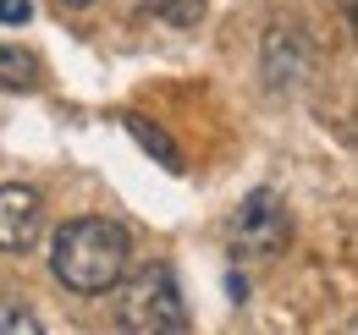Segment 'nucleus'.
Wrapping results in <instances>:
<instances>
[{
	"instance_id": "obj_1",
	"label": "nucleus",
	"mask_w": 358,
	"mask_h": 335,
	"mask_svg": "<svg viewBox=\"0 0 358 335\" xmlns=\"http://www.w3.org/2000/svg\"><path fill=\"white\" fill-rule=\"evenodd\" d=\"M127 253H133V237H127L116 220L83 214V220H66V225L55 231L50 269H55V281H61L66 292L99 297L127 275Z\"/></svg>"
},
{
	"instance_id": "obj_2",
	"label": "nucleus",
	"mask_w": 358,
	"mask_h": 335,
	"mask_svg": "<svg viewBox=\"0 0 358 335\" xmlns=\"http://www.w3.org/2000/svg\"><path fill=\"white\" fill-rule=\"evenodd\" d=\"M116 330L127 335H182L187 330V302H182L177 269L171 264H143L133 281H116Z\"/></svg>"
},
{
	"instance_id": "obj_3",
	"label": "nucleus",
	"mask_w": 358,
	"mask_h": 335,
	"mask_svg": "<svg viewBox=\"0 0 358 335\" xmlns=\"http://www.w3.org/2000/svg\"><path fill=\"white\" fill-rule=\"evenodd\" d=\"M287 237H292V220H287V204H281L270 187H254V193L243 198V209L231 214V248L248 253V258L281 253Z\"/></svg>"
},
{
	"instance_id": "obj_4",
	"label": "nucleus",
	"mask_w": 358,
	"mask_h": 335,
	"mask_svg": "<svg viewBox=\"0 0 358 335\" xmlns=\"http://www.w3.org/2000/svg\"><path fill=\"white\" fill-rule=\"evenodd\" d=\"M45 237V198L28 181L0 187V253H28Z\"/></svg>"
},
{
	"instance_id": "obj_5",
	"label": "nucleus",
	"mask_w": 358,
	"mask_h": 335,
	"mask_svg": "<svg viewBox=\"0 0 358 335\" xmlns=\"http://www.w3.org/2000/svg\"><path fill=\"white\" fill-rule=\"evenodd\" d=\"M298 72H303V34H298V28H270V39H265V83L287 88V83H298Z\"/></svg>"
},
{
	"instance_id": "obj_6",
	"label": "nucleus",
	"mask_w": 358,
	"mask_h": 335,
	"mask_svg": "<svg viewBox=\"0 0 358 335\" xmlns=\"http://www.w3.org/2000/svg\"><path fill=\"white\" fill-rule=\"evenodd\" d=\"M34 83H39V61L28 50H17V44H0V88L22 94V88H34Z\"/></svg>"
},
{
	"instance_id": "obj_7",
	"label": "nucleus",
	"mask_w": 358,
	"mask_h": 335,
	"mask_svg": "<svg viewBox=\"0 0 358 335\" xmlns=\"http://www.w3.org/2000/svg\"><path fill=\"white\" fill-rule=\"evenodd\" d=\"M122 126H127V132L138 137V149H149V154H155V160H160L166 170H182V154L171 149V137H166V132H160L155 121H143V116H122Z\"/></svg>"
},
{
	"instance_id": "obj_8",
	"label": "nucleus",
	"mask_w": 358,
	"mask_h": 335,
	"mask_svg": "<svg viewBox=\"0 0 358 335\" xmlns=\"http://www.w3.org/2000/svg\"><path fill=\"white\" fill-rule=\"evenodd\" d=\"M149 17H160V22H171V28H199L204 0H149Z\"/></svg>"
},
{
	"instance_id": "obj_9",
	"label": "nucleus",
	"mask_w": 358,
	"mask_h": 335,
	"mask_svg": "<svg viewBox=\"0 0 358 335\" xmlns=\"http://www.w3.org/2000/svg\"><path fill=\"white\" fill-rule=\"evenodd\" d=\"M0 335H39V319L22 297H0Z\"/></svg>"
},
{
	"instance_id": "obj_10",
	"label": "nucleus",
	"mask_w": 358,
	"mask_h": 335,
	"mask_svg": "<svg viewBox=\"0 0 358 335\" xmlns=\"http://www.w3.org/2000/svg\"><path fill=\"white\" fill-rule=\"evenodd\" d=\"M28 17H34V0H0V22L6 28H22Z\"/></svg>"
},
{
	"instance_id": "obj_11",
	"label": "nucleus",
	"mask_w": 358,
	"mask_h": 335,
	"mask_svg": "<svg viewBox=\"0 0 358 335\" xmlns=\"http://www.w3.org/2000/svg\"><path fill=\"white\" fill-rule=\"evenodd\" d=\"M66 6H94V0H66Z\"/></svg>"
}]
</instances>
